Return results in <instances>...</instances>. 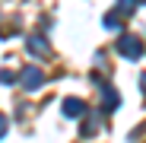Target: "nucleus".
<instances>
[{
  "label": "nucleus",
  "instance_id": "20e7f679",
  "mask_svg": "<svg viewBox=\"0 0 146 143\" xmlns=\"http://www.w3.org/2000/svg\"><path fill=\"white\" fill-rule=\"evenodd\" d=\"M29 45H32V51H35V54H41V51H44V41H41V38H32Z\"/></svg>",
  "mask_w": 146,
  "mask_h": 143
},
{
  "label": "nucleus",
  "instance_id": "f03ea898",
  "mask_svg": "<svg viewBox=\"0 0 146 143\" xmlns=\"http://www.w3.org/2000/svg\"><path fill=\"white\" fill-rule=\"evenodd\" d=\"M22 83H26L29 89H35V86H41V73L32 67V70H26V76H22Z\"/></svg>",
  "mask_w": 146,
  "mask_h": 143
},
{
  "label": "nucleus",
  "instance_id": "f257e3e1",
  "mask_svg": "<svg viewBox=\"0 0 146 143\" xmlns=\"http://www.w3.org/2000/svg\"><path fill=\"white\" fill-rule=\"evenodd\" d=\"M117 51L124 54V57H130V61H137V57L143 54V48H140V41H137L133 35H124V38L117 41Z\"/></svg>",
  "mask_w": 146,
  "mask_h": 143
},
{
  "label": "nucleus",
  "instance_id": "39448f33",
  "mask_svg": "<svg viewBox=\"0 0 146 143\" xmlns=\"http://www.w3.org/2000/svg\"><path fill=\"white\" fill-rule=\"evenodd\" d=\"M3 130H7V121H3V118H0V134H3Z\"/></svg>",
  "mask_w": 146,
  "mask_h": 143
},
{
  "label": "nucleus",
  "instance_id": "7ed1b4c3",
  "mask_svg": "<svg viewBox=\"0 0 146 143\" xmlns=\"http://www.w3.org/2000/svg\"><path fill=\"white\" fill-rule=\"evenodd\" d=\"M64 111H67V114H83V102L67 99V102H64Z\"/></svg>",
  "mask_w": 146,
  "mask_h": 143
}]
</instances>
